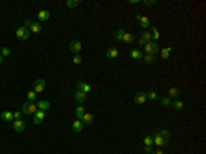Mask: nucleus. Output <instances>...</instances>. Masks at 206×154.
Instances as JSON below:
<instances>
[{
    "mask_svg": "<svg viewBox=\"0 0 206 154\" xmlns=\"http://www.w3.org/2000/svg\"><path fill=\"white\" fill-rule=\"evenodd\" d=\"M133 40H135V36H133L132 33H124V37H122V41L127 43V44H131V43H133Z\"/></svg>",
    "mask_w": 206,
    "mask_h": 154,
    "instance_id": "4be33fe9",
    "label": "nucleus"
},
{
    "mask_svg": "<svg viewBox=\"0 0 206 154\" xmlns=\"http://www.w3.org/2000/svg\"><path fill=\"white\" fill-rule=\"evenodd\" d=\"M129 3H131V4H139L140 1H139V0H129Z\"/></svg>",
    "mask_w": 206,
    "mask_h": 154,
    "instance_id": "37998d69",
    "label": "nucleus"
},
{
    "mask_svg": "<svg viewBox=\"0 0 206 154\" xmlns=\"http://www.w3.org/2000/svg\"><path fill=\"white\" fill-rule=\"evenodd\" d=\"M170 103H172V99H170L169 96H166V98H164V99H161V105H162V106H169Z\"/></svg>",
    "mask_w": 206,
    "mask_h": 154,
    "instance_id": "c9c22d12",
    "label": "nucleus"
},
{
    "mask_svg": "<svg viewBox=\"0 0 206 154\" xmlns=\"http://www.w3.org/2000/svg\"><path fill=\"white\" fill-rule=\"evenodd\" d=\"M0 50H1V48H0Z\"/></svg>",
    "mask_w": 206,
    "mask_h": 154,
    "instance_id": "49530a36",
    "label": "nucleus"
},
{
    "mask_svg": "<svg viewBox=\"0 0 206 154\" xmlns=\"http://www.w3.org/2000/svg\"><path fill=\"white\" fill-rule=\"evenodd\" d=\"M144 151H146V153H153V149H151V146H144Z\"/></svg>",
    "mask_w": 206,
    "mask_h": 154,
    "instance_id": "a19ab883",
    "label": "nucleus"
},
{
    "mask_svg": "<svg viewBox=\"0 0 206 154\" xmlns=\"http://www.w3.org/2000/svg\"><path fill=\"white\" fill-rule=\"evenodd\" d=\"M36 106L39 110H43V112H47L48 109H50V102L47 101H39L36 103Z\"/></svg>",
    "mask_w": 206,
    "mask_h": 154,
    "instance_id": "dca6fc26",
    "label": "nucleus"
},
{
    "mask_svg": "<svg viewBox=\"0 0 206 154\" xmlns=\"http://www.w3.org/2000/svg\"><path fill=\"white\" fill-rule=\"evenodd\" d=\"M124 33H125V30H124V29H118V30H116V33H114V39H116L117 41H122Z\"/></svg>",
    "mask_w": 206,
    "mask_h": 154,
    "instance_id": "bb28decb",
    "label": "nucleus"
},
{
    "mask_svg": "<svg viewBox=\"0 0 206 154\" xmlns=\"http://www.w3.org/2000/svg\"><path fill=\"white\" fill-rule=\"evenodd\" d=\"M81 1L80 0H66V6H68L69 8H74V7H77Z\"/></svg>",
    "mask_w": 206,
    "mask_h": 154,
    "instance_id": "cd10ccee",
    "label": "nucleus"
},
{
    "mask_svg": "<svg viewBox=\"0 0 206 154\" xmlns=\"http://www.w3.org/2000/svg\"><path fill=\"white\" fill-rule=\"evenodd\" d=\"M157 133H158V135H161L162 138H165V139H168V140H169L170 133H169V131H168V129H161V131H157Z\"/></svg>",
    "mask_w": 206,
    "mask_h": 154,
    "instance_id": "7c9ffc66",
    "label": "nucleus"
},
{
    "mask_svg": "<svg viewBox=\"0 0 206 154\" xmlns=\"http://www.w3.org/2000/svg\"><path fill=\"white\" fill-rule=\"evenodd\" d=\"M147 101H148V99H147V94H146V92H143V91L137 92L136 95H135V98H133V102H135L136 105H144Z\"/></svg>",
    "mask_w": 206,
    "mask_h": 154,
    "instance_id": "423d86ee",
    "label": "nucleus"
},
{
    "mask_svg": "<svg viewBox=\"0 0 206 154\" xmlns=\"http://www.w3.org/2000/svg\"><path fill=\"white\" fill-rule=\"evenodd\" d=\"M157 98H158V95H157V92H155V91H150V92L147 94V99H148V101H155Z\"/></svg>",
    "mask_w": 206,
    "mask_h": 154,
    "instance_id": "f704fd0d",
    "label": "nucleus"
},
{
    "mask_svg": "<svg viewBox=\"0 0 206 154\" xmlns=\"http://www.w3.org/2000/svg\"><path fill=\"white\" fill-rule=\"evenodd\" d=\"M146 43H147V41H144V40H143L142 37L139 39V46H142V47H143V46H144V44H146Z\"/></svg>",
    "mask_w": 206,
    "mask_h": 154,
    "instance_id": "79ce46f5",
    "label": "nucleus"
},
{
    "mask_svg": "<svg viewBox=\"0 0 206 154\" xmlns=\"http://www.w3.org/2000/svg\"><path fill=\"white\" fill-rule=\"evenodd\" d=\"M153 136V143L155 144V146H158V147H165L166 144H168V139H165V138H162L161 135H158V133L155 132V133H153L151 135Z\"/></svg>",
    "mask_w": 206,
    "mask_h": 154,
    "instance_id": "20e7f679",
    "label": "nucleus"
},
{
    "mask_svg": "<svg viewBox=\"0 0 206 154\" xmlns=\"http://www.w3.org/2000/svg\"><path fill=\"white\" fill-rule=\"evenodd\" d=\"M170 105H172V107H173V110H177V112H180V110L184 109V103H183L181 101H179V99H174Z\"/></svg>",
    "mask_w": 206,
    "mask_h": 154,
    "instance_id": "6ab92c4d",
    "label": "nucleus"
},
{
    "mask_svg": "<svg viewBox=\"0 0 206 154\" xmlns=\"http://www.w3.org/2000/svg\"><path fill=\"white\" fill-rule=\"evenodd\" d=\"M83 128H84V124L80 121V120H76V121H73V124H72V129H73L74 132H81Z\"/></svg>",
    "mask_w": 206,
    "mask_h": 154,
    "instance_id": "f3484780",
    "label": "nucleus"
},
{
    "mask_svg": "<svg viewBox=\"0 0 206 154\" xmlns=\"http://www.w3.org/2000/svg\"><path fill=\"white\" fill-rule=\"evenodd\" d=\"M74 114H76V117H77V120H80V118L85 114V109L83 106H77L76 109H74Z\"/></svg>",
    "mask_w": 206,
    "mask_h": 154,
    "instance_id": "5701e85b",
    "label": "nucleus"
},
{
    "mask_svg": "<svg viewBox=\"0 0 206 154\" xmlns=\"http://www.w3.org/2000/svg\"><path fill=\"white\" fill-rule=\"evenodd\" d=\"M44 88H45V81H44L43 79H37L36 83H34V88H33V91H34L36 94H40V92L44 91Z\"/></svg>",
    "mask_w": 206,
    "mask_h": 154,
    "instance_id": "6e6552de",
    "label": "nucleus"
},
{
    "mask_svg": "<svg viewBox=\"0 0 206 154\" xmlns=\"http://www.w3.org/2000/svg\"><path fill=\"white\" fill-rule=\"evenodd\" d=\"M170 51H172V48L170 47L162 48V50H161V57H162L164 59H168L170 57Z\"/></svg>",
    "mask_w": 206,
    "mask_h": 154,
    "instance_id": "a878e982",
    "label": "nucleus"
},
{
    "mask_svg": "<svg viewBox=\"0 0 206 154\" xmlns=\"http://www.w3.org/2000/svg\"><path fill=\"white\" fill-rule=\"evenodd\" d=\"M37 18H39V21H40V22L48 21V19H50V11H48V10L39 11V14H37Z\"/></svg>",
    "mask_w": 206,
    "mask_h": 154,
    "instance_id": "4468645a",
    "label": "nucleus"
},
{
    "mask_svg": "<svg viewBox=\"0 0 206 154\" xmlns=\"http://www.w3.org/2000/svg\"><path fill=\"white\" fill-rule=\"evenodd\" d=\"M69 47H70V51H72V52L77 55V54H80L83 46H81V43H80L79 40H73V41L70 43V46H69Z\"/></svg>",
    "mask_w": 206,
    "mask_h": 154,
    "instance_id": "9d476101",
    "label": "nucleus"
},
{
    "mask_svg": "<svg viewBox=\"0 0 206 154\" xmlns=\"http://www.w3.org/2000/svg\"><path fill=\"white\" fill-rule=\"evenodd\" d=\"M151 35H153V39L154 40H158L159 39V32H158V29H157V26L155 25H151Z\"/></svg>",
    "mask_w": 206,
    "mask_h": 154,
    "instance_id": "c756f323",
    "label": "nucleus"
},
{
    "mask_svg": "<svg viewBox=\"0 0 206 154\" xmlns=\"http://www.w3.org/2000/svg\"><path fill=\"white\" fill-rule=\"evenodd\" d=\"M142 39L144 40V41H151V40H153V35H151L150 32H147V30H146V32H143Z\"/></svg>",
    "mask_w": 206,
    "mask_h": 154,
    "instance_id": "2f4dec72",
    "label": "nucleus"
},
{
    "mask_svg": "<svg viewBox=\"0 0 206 154\" xmlns=\"http://www.w3.org/2000/svg\"><path fill=\"white\" fill-rule=\"evenodd\" d=\"M29 35H30V30L25 26H19L15 32V36L18 40H28V39H29Z\"/></svg>",
    "mask_w": 206,
    "mask_h": 154,
    "instance_id": "7ed1b4c3",
    "label": "nucleus"
},
{
    "mask_svg": "<svg viewBox=\"0 0 206 154\" xmlns=\"http://www.w3.org/2000/svg\"><path fill=\"white\" fill-rule=\"evenodd\" d=\"M143 143L146 144V146H151L153 143V136L151 135H147V136H144V139H143Z\"/></svg>",
    "mask_w": 206,
    "mask_h": 154,
    "instance_id": "473e14b6",
    "label": "nucleus"
},
{
    "mask_svg": "<svg viewBox=\"0 0 206 154\" xmlns=\"http://www.w3.org/2000/svg\"><path fill=\"white\" fill-rule=\"evenodd\" d=\"M25 127H26V124H25V121H22V120H15V121L12 122V129L15 132H22L25 129Z\"/></svg>",
    "mask_w": 206,
    "mask_h": 154,
    "instance_id": "9b49d317",
    "label": "nucleus"
},
{
    "mask_svg": "<svg viewBox=\"0 0 206 154\" xmlns=\"http://www.w3.org/2000/svg\"><path fill=\"white\" fill-rule=\"evenodd\" d=\"M0 117H1V118H3L4 121H11V120L14 118V116H12V113H11V112H7V110L1 113V114H0Z\"/></svg>",
    "mask_w": 206,
    "mask_h": 154,
    "instance_id": "b1692460",
    "label": "nucleus"
},
{
    "mask_svg": "<svg viewBox=\"0 0 206 154\" xmlns=\"http://www.w3.org/2000/svg\"><path fill=\"white\" fill-rule=\"evenodd\" d=\"M143 4H147V6L157 4V0H143Z\"/></svg>",
    "mask_w": 206,
    "mask_h": 154,
    "instance_id": "4c0bfd02",
    "label": "nucleus"
},
{
    "mask_svg": "<svg viewBox=\"0 0 206 154\" xmlns=\"http://www.w3.org/2000/svg\"><path fill=\"white\" fill-rule=\"evenodd\" d=\"M129 55H131L133 59H143V52L140 50H135V48H133V50L129 51Z\"/></svg>",
    "mask_w": 206,
    "mask_h": 154,
    "instance_id": "412c9836",
    "label": "nucleus"
},
{
    "mask_svg": "<svg viewBox=\"0 0 206 154\" xmlns=\"http://www.w3.org/2000/svg\"><path fill=\"white\" fill-rule=\"evenodd\" d=\"M73 62H74L76 65H80L81 62H83V59H81V57H80L79 54H77V55H74V57H73Z\"/></svg>",
    "mask_w": 206,
    "mask_h": 154,
    "instance_id": "e433bc0d",
    "label": "nucleus"
},
{
    "mask_svg": "<svg viewBox=\"0 0 206 154\" xmlns=\"http://www.w3.org/2000/svg\"><path fill=\"white\" fill-rule=\"evenodd\" d=\"M39 109H37L36 103L34 102H25L23 105H22V113L23 114H26V116H30V114H34Z\"/></svg>",
    "mask_w": 206,
    "mask_h": 154,
    "instance_id": "f257e3e1",
    "label": "nucleus"
},
{
    "mask_svg": "<svg viewBox=\"0 0 206 154\" xmlns=\"http://www.w3.org/2000/svg\"><path fill=\"white\" fill-rule=\"evenodd\" d=\"M12 116H14V118H15V120H22V118H21V117H22V113H21V112L12 113Z\"/></svg>",
    "mask_w": 206,
    "mask_h": 154,
    "instance_id": "58836bf2",
    "label": "nucleus"
},
{
    "mask_svg": "<svg viewBox=\"0 0 206 154\" xmlns=\"http://www.w3.org/2000/svg\"><path fill=\"white\" fill-rule=\"evenodd\" d=\"M143 61H144V62H147V64H154V62H155V55L146 54V55H143Z\"/></svg>",
    "mask_w": 206,
    "mask_h": 154,
    "instance_id": "393cba45",
    "label": "nucleus"
},
{
    "mask_svg": "<svg viewBox=\"0 0 206 154\" xmlns=\"http://www.w3.org/2000/svg\"><path fill=\"white\" fill-rule=\"evenodd\" d=\"M153 154H164V151L162 150H155V151H153Z\"/></svg>",
    "mask_w": 206,
    "mask_h": 154,
    "instance_id": "c03bdc74",
    "label": "nucleus"
},
{
    "mask_svg": "<svg viewBox=\"0 0 206 154\" xmlns=\"http://www.w3.org/2000/svg\"><path fill=\"white\" fill-rule=\"evenodd\" d=\"M143 48H144L146 54H151V55H155V54L159 51L158 44L154 41V40H151V41H147L144 46H143Z\"/></svg>",
    "mask_w": 206,
    "mask_h": 154,
    "instance_id": "f03ea898",
    "label": "nucleus"
},
{
    "mask_svg": "<svg viewBox=\"0 0 206 154\" xmlns=\"http://www.w3.org/2000/svg\"><path fill=\"white\" fill-rule=\"evenodd\" d=\"M36 96H37V94L34 92V91H29V92H28V101L34 102L36 101Z\"/></svg>",
    "mask_w": 206,
    "mask_h": 154,
    "instance_id": "72a5a7b5",
    "label": "nucleus"
},
{
    "mask_svg": "<svg viewBox=\"0 0 206 154\" xmlns=\"http://www.w3.org/2000/svg\"><path fill=\"white\" fill-rule=\"evenodd\" d=\"M41 23H39V22H32V25H30V28H29V30L33 33H36V35H39V33H41Z\"/></svg>",
    "mask_w": 206,
    "mask_h": 154,
    "instance_id": "a211bd4d",
    "label": "nucleus"
},
{
    "mask_svg": "<svg viewBox=\"0 0 206 154\" xmlns=\"http://www.w3.org/2000/svg\"><path fill=\"white\" fill-rule=\"evenodd\" d=\"M30 25H32V21H30V19H25V21H23V25H22V26L30 28Z\"/></svg>",
    "mask_w": 206,
    "mask_h": 154,
    "instance_id": "ea45409f",
    "label": "nucleus"
},
{
    "mask_svg": "<svg viewBox=\"0 0 206 154\" xmlns=\"http://www.w3.org/2000/svg\"><path fill=\"white\" fill-rule=\"evenodd\" d=\"M44 118H45V112H43V110H37V112L33 114V122H34L36 125H40V124L44 121Z\"/></svg>",
    "mask_w": 206,
    "mask_h": 154,
    "instance_id": "0eeeda50",
    "label": "nucleus"
},
{
    "mask_svg": "<svg viewBox=\"0 0 206 154\" xmlns=\"http://www.w3.org/2000/svg\"><path fill=\"white\" fill-rule=\"evenodd\" d=\"M136 19L139 21V25L143 29H147L148 26H151V22H150V18L146 15H140V14H136Z\"/></svg>",
    "mask_w": 206,
    "mask_h": 154,
    "instance_id": "39448f33",
    "label": "nucleus"
},
{
    "mask_svg": "<svg viewBox=\"0 0 206 154\" xmlns=\"http://www.w3.org/2000/svg\"><path fill=\"white\" fill-rule=\"evenodd\" d=\"M118 55H120V51H118L117 47H110L107 48V51H106V58L109 59H116Z\"/></svg>",
    "mask_w": 206,
    "mask_h": 154,
    "instance_id": "1a4fd4ad",
    "label": "nucleus"
},
{
    "mask_svg": "<svg viewBox=\"0 0 206 154\" xmlns=\"http://www.w3.org/2000/svg\"><path fill=\"white\" fill-rule=\"evenodd\" d=\"M180 95V90L177 87H170L169 88V98L170 99H177V96Z\"/></svg>",
    "mask_w": 206,
    "mask_h": 154,
    "instance_id": "aec40b11",
    "label": "nucleus"
},
{
    "mask_svg": "<svg viewBox=\"0 0 206 154\" xmlns=\"http://www.w3.org/2000/svg\"><path fill=\"white\" fill-rule=\"evenodd\" d=\"M3 59H4V58H3V57H1V54H0V65L3 64Z\"/></svg>",
    "mask_w": 206,
    "mask_h": 154,
    "instance_id": "a18cd8bd",
    "label": "nucleus"
},
{
    "mask_svg": "<svg viewBox=\"0 0 206 154\" xmlns=\"http://www.w3.org/2000/svg\"><path fill=\"white\" fill-rule=\"evenodd\" d=\"M74 101L79 102V103H83V102H85V101H87V94L81 92V91H77V92L74 94Z\"/></svg>",
    "mask_w": 206,
    "mask_h": 154,
    "instance_id": "2eb2a0df",
    "label": "nucleus"
},
{
    "mask_svg": "<svg viewBox=\"0 0 206 154\" xmlns=\"http://www.w3.org/2000/svg\"><path fill=\"white\" fill-rule=\"evenodd\" d=\"M0 54H1V57H3V58H7V57H10V55H11V51H10V48L1 47V50H0Z\"/></svg>",
    "mask_w": 206,
    "mask_h": 154,
    "instance_id": "c85d7f7f",
    "label": "nucleus"
},
{
    "mask_svg": "<svg viewBox=\"0 0 206 154\" xmlns=\"http://www.w3.org/2000/svg\"><path fill=\"white\" fill-rule=\"evenodd\" d=\"M77 88H80L79 91H81V92H84V94H88V92H91V85L87 84V83H84V81H79L77 83Z\"/></svg>",
    "mask_w": 206,
    "mask_h": 154,
    "instance_id": "ddd939ff",
    "label": "nucleus"
},
{
    "mask_svg": "<svg viewBox=\"0 0 206 154\" xmlns=\"http://www.w3.org/2000/svg\"><path fill=\"white\" fill-rule=\"evenodd\" d=\"M80 121L83 122L84 125H91V124L94 122V116H92L91 113H85L84 116L80 118Z\"/></svg>",
    "mask_w": 206,
    "mask_h": 154,
    "instance_id": "f8f14e48",
    "label": "nucleus"
}]
</instances>
